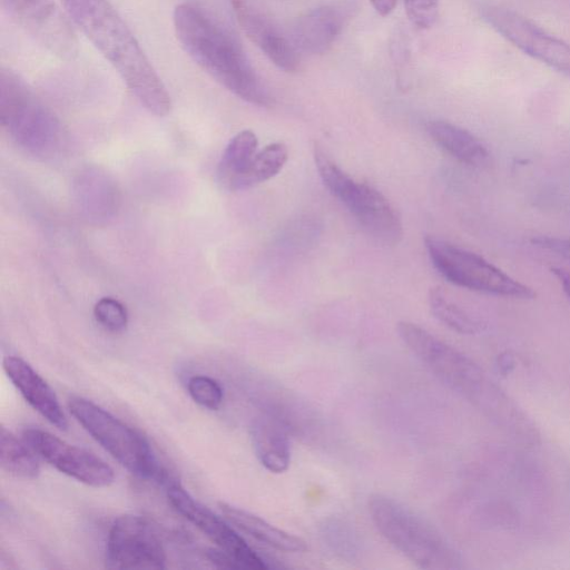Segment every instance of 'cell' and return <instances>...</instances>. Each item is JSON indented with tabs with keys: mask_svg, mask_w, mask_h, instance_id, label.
<instances>
[{
	"mask_svg": "<svg viewBox=\"0 0 570 570\" xmlns=\"http://www.w3.org/2000/svg\"><path fill=\"white\" fill-rule=\"evenodd\" d=\"M67 14L151 114L167 116L170 96L129 26L109 0H60Z\"/></svg>",
	"mask_w": 570,
	"mask_h": 570,
	"instance_id": "obj_1",
	"label": "cell"
},
{
	"mask_svg": "<svg viewBox=\"0 0 570 570\" xmlns=\"http://www.w3.org/2000/svg\"><path fill=\"white\" fill-rule=\"evenodd\" d=\"M173 22L181 47L206 73L249 104L271 105V95L238 40L209 13L180 3Z\"/></svg>",
	"mask_w": 570,
	"mask_h": 570,
	"instance_id": "obj_2",
	"label": "cell"
},
{
	"mask_svg": "<svg viewBox=\"0 0 570 570\" xmlns=\"http://www.w3.org/2000/svg\"><path fill=\"white\" fill-rule=\"evenodd\" d=\"M368 512L379 532L421 569L460 568L458 553L430 523L399 501L376 493L368 499Z\"/></svg>",
	"mask_w": 570,
	"mask_h": 570,
	"instance_id": "obj_3",
	"label": "cell"
},
{
	"mask_svg": "<svg viewBox=\"0 0 570 570\" xmlns=\"http://www.w3.org/2000/svg\"><path fill=\"white\" fill-rule=\"evenodd\" d=\"M397 333L405 346L450 389L478 409L487 404L499 389L479 364L425 328L400 322Z\"/></svg>",
	"mask_w": 570,
	"mask_h": 570,
	"instance_id": "obj_4",
	"label": "cell"
},
{
	"mask_svg": "<svg viewBox=\"0 0 570 570\" xmlns=\"http://www.w3.org/2000/svg\"><path fill=\"white\" fill-rule=\"evenodd\" d=\"M68 406L76 421L131 474L167 485L174 481L135 429L87 399L72 397Z\"/></svg>",
	"mask_w": 570,
	"mask_h": 570,
	"instance_id": "obj_5",
	"label": "cell"
},
{
	"mask_svg": "<svg viewBox=\"0 0 570 570\" xmlns=\"http://www.w3.org/2000/svg\"><path fill=\"white\" fill-rule=\"evenodd\" d=\"M424 244L435 269L456 286L514 299L535 297L531 287L473 252L432 236Z\"/></svg>",
	"mask_w": 570,
	"mask_h": 570,
	"instance_id": "obj_6",
	"label": "cell"
},
{
	"mask_svg": "<svg viewBox=\"0 0 570 570\" xmlns=\"http://www.w3.org/2000/svg\"><path fill=\"white\" fill-rule=\"evenodd\" d=\"M0 118L12 137L31 149L56 142L59 124L28 83L10 69L0 72Z\"/></svg>",
	"mask_w": 570,
	"mask_h": 570,
	"instance_id": "obj_7",
	"label": "cell"
},
{
	"mask_svg": "<svg viewBox=\"0 0 570 570\" xmlns=\"http://www.w3.org/2000/svg\"><path fill=\"white\" fill-rule=\"evenodd\" d=\"M326 188L354 215L360 225L384 244H395L402 236L401 219L390 202L375 188L355 181L336 163L323 167Z\"/></svg>",
	"mask_w": 570,
	"mask_h": 570,
	"instance_id": "obj_8",
	"label": "cell"
},
{
	"mask_svg": "<svg viewBox=\"0 0 570 570\" xmlns=\"http://www.w3.org/2000/svg\"><path fill=\"white\" fill-rule=\"evenodd\" d=\"M482 17L504 39L570 79V45L515 11L499 6L482 10Z\"/></svg>",
	"mask_w": 570,
	"mask_h": 570,
	"instance_id": "obj_9",
	"label": "cell"
},
{
	"mask_svg": "<svg viewBox=\"0 0 570 570\" xmlns=\"http://www.w3.org/2000/svg\"><path fill=\"white\" fill-rule=\"evenodd\" d=\"M166 550L154 527L142 517L124 514L115 519L106 543V567L110 569H165Z\"/></svg>",
	"mask_w": 570,
	"mask_h": 570,
	"instance_id": "obj_10",
	"label": "cell"
},
{
	"mask_svg": "<svg viewBox=\"0 0 570 570\" xmlns=\"http://www.w3.org/2000/svg\"><path fill=\"white\" fill-rule=\"evenodd\" d=\"M167 487V499L173 509L202 531L218 549L232 556L243 569L269 568L266 560L229 525L227 519L218 517L179 483L173 481Z\"/></svg>",
	"mask_w": 570,
	"mask_h": 570,
	"instance_id": "obj_11",
	"label": "cell"
},
{
	"mask_svg": "<svg viewBox=\"0 0 570 570\" xmlns=\"http://www.w3.org/2000/svg\"><path fill=\"white\" fill-rule=\"evenodd\" d=\"M22 439L39 458L83 484L105 488L115 481L114 470L104 460L48 431L27 428Z\"/></svg>",
	"mask_w": 570,
	"mask_h": 570,
	"instance_id": "obj_12",
	"label": "cell"
},
{
	"mask_svg": "<svg viewBox=\"0 0 570 570\" xmlns=\"http://www.w3.org/2000/svg\"><path fill=\"white\" fill-rule=\"evenodd\" d=\"M10 16L50 53L71 60L78 40L71 24L53 0H2Z\"/></svg>",
	"mask_w": 570,
	"mask_h": 570,
	"instance_id": "obj_13",
	"label": "cell"
},
{
	"mask_svg": "<svg viewBox=\"0 0 570 570\" xmlns=\"http://www.w3.org/2000/svg\"><path fill=\"white\" fill-rule=\"evenodd\" d=\"M354 0H336L318 6L299 16L292 29L295 47L311 55L326 52L355 16Z\"/></svg>",
	"mask_w": 570,
	"mask_h": 570,
	"instance_id": "obj_14",
	"label": "cell"
},
{
	"mask_svg": "<svg viewBox=\"0 0 570 570\" xmlns=\"http://www.w3.org/2000/svg\"><path fill=\"white\" fill-rule=\"evenodd\" d=\"M236 18L246 33L262 52L279 69L286 72L297 70L298 50L263 12L247 0H232Z\"/></svg>",
	"mask_w": 570,
	"mask_h": 570,
	"instance_id": "obj_15",
	"label": "cell"
},
{
	"mask_svg": "<svg viewBox=\"0 0 570 570\" xmlns=\"http://www.w3.org/2000/svg\"><path fill=\"white\" fill-rule=\"evenodd\" d=\"M3 370L26 402L59 430H67L68 421L52 387L32 366L19 356L3 358Z\"/></svg>",
	"mask_w": 570,
	"mask_h": 570,
	"instance_id": "obj_16",
	"label": "cell"
},
{
	"mask_svg": "<svg viewBox=\"0 0 570 570\" xmlns=\"http://www.w3.org/2000/svg\"><path fill=\"white\" fill-rule=\"evenodd\" d=\"M254 451L261 464L273 473L285 472L291 462L287 434L276 419L259 415L250 425Z\"/></svg>",
	"mask_w": 570,
	"mask_h": 570,
	"instance_id": "obj_17",
	"label": "cell"
},
{
	"mask_svg": "<svg viewBox=\"0 0 570 570\" xmlns=\"http://www.w3.org/2000/svg\"><path fill=\"white\" fill-rule=\"evenodd\" d=\"M219 510L229 523L268 547L284 552H304L306 542L292 533L274 527L264 519L226 502H219Z\"/></svg>",
	"mask_w": 570,
	"mask_h": 570,
	"instance_id": "obj_18",
	"label": "cell"
},
{
	"mask_svg": "<svg viewBox=\"0 0 570 570\" xmlns=\"http://www.w3.org/2000/svg\"><path fill=\"white\" fill-rule=\"evenodd\" d=\"M426 130L438 146L458 161L472 167L489 163L487 146L469 130L444 120L430 121Z\"/></svg>",
	"mask_w": 570,
	"mask_h": 570,
	"instance_id": "obj_19",
	"label": "cell"
},
{
	"mask_svg": "<svg viewBox=\"0 0 570 570\" xmlns=\"http://www.w3.org/2000/svg\"><path fill=\"white\" fill-rule=\"evenodd\" d=\"M288 157L283 142H273L256 153L245 169L228 185L229 190H242L261 184L277 175Z\"/></svg>",
	"mask_w": 570,
	"mask_h": 570,
	"instance_id": "obj_20",
	"label": "cell"
},
{
	"mask_svg": "<svg viewBox=\"0 0 570 570\" xmlns=\"http://www.w3.org/2000/svg\"><path fill=\"white\" fill-rule=\"evenodd\" d=\"M38 455L11 431L1 428L0 432V464L7 473L23 479H35L40 474Z\"/></svg>",
	"mask_w": 570,
	"mask_h": 570,
	"instance_id": "obj_21",
	"label": "cell"
},
{
	"mask_svg": "<svg viewBox=\"0 0 570 570\" xmlns=\"http://www.w3.org/2000/svg\"><path fill=\"white\" fill-rule=\"evenodd\" d=\"M429 306L435 318L456 333L475 335L485 328L481 320L450 299L440 287L430 289Z\"/></svg>",
	"mask_w": 570,
	"mask_h": 570,
	"instance_id": "obj_22",
	"label": "cell"
},
{
	"mask_svg": "<svg viewBox=\"0 0 570 570\" xmlns=\"http://www.w3.org/2000/svg\"><path fill=\"white\" fill-rule=\"evenodd\" d=\"M257 137L252 130L235 135L226 146L218 164L217 175L224 187L240 174L256 154Z\"/></svg>",
	"mask_w": 570,
	"mask_h": 570,
	"instance_id": "obj_23",
	"label": "cell"
},
{
	"mask_svg": "<svg viewBox=\"0 0 570 570\" xmlns=\"http://www.w3.org/2000/svg\"><path fill=\"white\" fill-rule=\"evenodd\" d=\"M187 391L190 397L200 406L217 410L224 399L219 383L206 375H194L187 382Z\"/></svg>",
	"mask_w": 570,
	"mask_h": 570,
	"instance_id": "obj_24",
	"label": "cell"
},
{
	"mask_svg": "<svg viewBox=\"0 0 570 570\" xmlns=\"http://www.w3.org/2000/svg\"><path fill=\"white\" fill-rule=\"evenodd\" d=\"M94 316L105 330L110 332H120L128 323L125 305L112 297L100 298L94 307Z\"/></svg>",
	"mask_w": 570,
	"mask_h": 570,
	"instance_id": "obj_25",
	"label": "cell"
},
{
	"mask_svg": "<svg viewBox=\"0 0 570 570\" xmlns=\"http://www.w3.org/2000/svg\"><path fill=\"white\" fill-rule=\"evenodd\" d=\"M405 13L413 26L430 29L439 16V0H404Z\"/></svg>",
	"mask_w": 570,
	"mask_h": 570,
	"instance_id": "obj_26",
	"label": "cell"
},
{
	"mask_svg": "<svg viewBox=\"0 0 570 570\" xmlns=\"http://www.w3.org/2000/svg\"><path fill=\"white\" fill-rule=\"evenodd\" d=\"M531 242L533 245L553 253L570 263V239L551 236H538L532 238Z\"/></svg>",
	"mask_w": 570,
	"mask_h": 570,
	"instance_id": "obj_27",
	"label": "cell"
},
{
	"mask_svg": "<svg viewBox=\"0 0 570 570\" xmlns=\"http://www.w3.org/2000/svg\"><path fill=\"white\" fill-rule=\"evenodd\" d=\"M207 557L216 567L223 569H243L242 566L228 553L220 549H209Z\"/></svg>",
	"mask_w": 570,
	"mask_h": 570,
	"instance_id": "obj_28",
	"label": "cell"
},
{
	"mask_svg": "<svg viewBox=\"0 0 570 570\" xmlns=\"http://www.w3.org/2000/svg\"><path fill=\"white\" fill-rule=\"evenodd\" d=\"M515 366V358L510 352L501 353L497 358V368L503 374H510Z\"/></svg>",
	"mask_w": 570,
	"mask_h": 570,
	"instance_id": "obj_29",
	"label": "cell"
},
{
	"mask_svg": "<svg viewBox=\"0 0 570 570\" xmlns=\"http://www.w3.org/2000/svg\"><path fill=\"white\" fill-rule=\"evenodd\" d=\"M551 273L556 276L562 287L563 293L570 301V273L560 267H552Z\"/></svg>",
	"mask_w": 570,
	"mask_h": 570,
	"instance_id": "obj_30",
	"label": "cell"
},
{
	"mask_svg": "<svg viewBox=\"0 0 570 570\" xmlns=\"http://www.w3.org/2000/svg\"><path fill=\"white\" fill-rule=\"evenodd\" d=\"M375 11L382 16H389L395 8L397 0H370Z\"/></svg>",
	"mask_w": 570,
	"mask_h": 570,
	"instance_id": "obj_31",
	"label": "cell"
}]
</instances>
